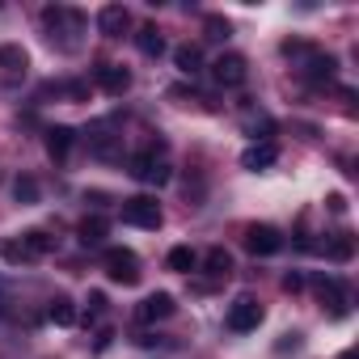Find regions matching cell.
<instances>
[{
	"instance_id": "6da1fadb",
	"label": "cell",
	"mask_w": 359,
	"mask_h": 359,
	"mask_svg": "<svg viewBox=\"0 0 359 359\" xmlns=\"http://www.w3.org/2000/svg\"><path fill=\"white\" fill-rule=\"evenodd\" d=\"M55 250V237H47V233H22L18 241H5L0 245V254H5V262H13V266H26V262H39V258H47Z\"/></svg>"
},
{
	"instance_id": "7a4b0ae2",
	"label": "cell",
	"mask_w": 359,
	"mask_h": 359,
	"mask_svg": "<svg viewBox=\"0 0 359 359\" xmlns=\"http://www.w3.org/2000/svg\"><path fill=\"white\" fill-rule=\"evenodd\" d=\"M43 26H47V39H51V43H60L64 51H76L68 34H81V30H85V18H81L76 9L51 5V9H43Z\"/></svg>"
},
{
	"instance_id": "3957f363",
	"label": "cell",
	"mask_w": 359,
	"mask_h": 359,
	"mask_svg": "<svg viewBox=\"0 0 359 359\" xmlns=\"http://www.w3.org/2000/svg\"><path fill=\"white\" fill-rule=\"evenodd\" d=\"M102 266H106V275H110L114 283H123V287L140 283V258H135L131 250H106V254H102Z\"/></svg>"
},
{
	"instance_id": "277c9868",
	"label": "cell",
	"mask_w": 359,
	"mask_h": 359,
	"mask_svg": "<svg viewBox=\"0 0 359 359\" xmlns=\"http://www.w3.org/2000/svg\"><path fill=\"white\" fill-rule=\"evenodd\" d=\"M131 177H135V182H144V187H165L169 182V165L156 152H135L131 156Z\"/></svg>"
},
{
	"instance_id": "5b68a950",
	"label": "cell",
	"mask_w": 359,
	"mask_h": 359,
	"mask_svg": "<svg viewBox=\"0 0 359 359\" xmlns=\"http://www.w3.org/2000/svg\"><path fill=\"white\" fill-rule=\"evenodd\" d=\"M123 220L135 224V229H161V203L148 199V195H135V199H123Z\"/></svg>"
},
{
	"instance_id": "8992f818",
	"label": "cell",
	"mask_w": 359,
	"mask_h": 359,
	"mask_svg": "<svg viewBox=\"0 0 359 359\" xmlns=\"http://www.w3.org/2000/svg\"><path fill=\"white\" fill-rule=\"evenodd\" d=\"M245 250H250L254 258H271V254L283 250V233L271 229V224H250V229H245Z\"/></svg>"
},
{
	"instance_id": "52a82bcc",
	"label": "cell",
	"mask_w": 359,
	"mask_h": 359,
	"mask_svg": "<svg viewBox=\"0 0 359 359\" xmlns=\"http://www.w3.org/2000/svg\"><path fill=\"white\" fill-rule=\"evenodd\" d=\"M258 321H262V304L254 296H237L233 309H229V330L245 334V330H258Z\"/></svg>"
},
{
	"instance_id": "ba28073f",
	"label": "cell",
	"mask_w": 359,
	"mask_h": 359,
	"mask_svg": "<svg viewBox=\"0 0 359 359\" xmlns=\"http://www.w3.org/2000/svg\"><path fill=\"white\" fill-rule=\"evenodd\" d=\"M89 152H93L97 161H118V156H123V135H114L106 123H97V127L89 131Z\"/></svg>"
},
{
	"instance_id": "9c48e42d",
	"label": "cell",
	"mask_w": 359,
	"mask_h": 359,
	"mask_svg": "<svg viewBox=\"0 0 359 359\" xmlns=\"http://www.w3.org/2000/svg\"><path fill=\"white\" fill-rule=\"evenodd\" d=\"M317 300H321L334 317H346V313H351V296H346V287H342L338 279H330V275L317 279Z\"/></svg>"
},
{
	"instance_id": "30bf717a",
	"label": "cell",
	"mask_w": 359,
	"mask_h": 359,
	"mask_svg": "<svg viewBox=\"0 0 359 359\" xmlns=\"http://www.w3.org/2000/svg\"><path fill=\"white\" fill-rule=\"evenodd\" d=\"M212 76H216V85L237 89V85H245V60H241V55H220V60L212 64Z\"/></svg>"
},
{
	"instance_id": "8fae6325",
	"label": "cell",
	"mask_w": 359,
	"mask_h": 359,
	"mask_svg": "<svg viewBox=\"0 0 359 359\" xmlns=\"http://www.w3.org/2000/svg\"><path fill=\"white\" fill-rule=\"evenodd\" d=\"M97 30H102L106 39H123V34L131 30V13H127L123 5H106V9L97 13Z\"/></svg>"
},
{
	"instance_id": "7c38bea8",
	"label": "cell",
	"mask_w": 359,
	"mask_h": 359,
	"mask_svg": "<svg viewBox=\"0 0 359 359\" xmlns=\"http://www.w3.org/2000/svg\"><path fill=\"white\" fill-rule=\"evenodd\" d=\"M93 76H97V85H102L106 93H114V97L131 89V72H127L123 64H97V68H93Z\"/></svg>"
},
{
	"instance_id": "4fadbf2b",
	"label": "cell",
	"mask_w": 359,
	"mask_h": 359,
	"mask_svg": "<svg viewBox=\"0 0 359 359\" xmlns=\"http://www.w3.org/2000/svg\"><path fill=\"white\" fill-rule=\"evenodd\" d=\"M275 161H279V148H275L271 140H262V144H250V148L241 152V165H245V169H254V173H258V169H271Z\"/></svg>"
},
{
	"instance_id": "5bb4252c",
	"label": "cell",
	"mask_w": 359,
	"mask_h": 359,
	"mask_svg": "<svg viewBox=\"0 0 359 359\" xmlns=\"http://www.w3.org/2000/svg\"><path fill=\"white\" fill-rule=\"evenodd\" d=\"M26 51L22 47H0V72H5V85H18L26 76Z\"/></svg>"
},
{
	"instance_id": "9a60e30c",
	"label": "cell",
	"mask_w": 359,
	"mask_h": 359,
	"mask_svg": "<svg viewBox=\"0 0 359 359\" xmlns=\"http://www.w3.org/2000/svg\"><path fill=\"white\" fill-rule=\"evenodd\" d=\"M165 317H173V296L169 292H152L140 304V321H165Z\"/></svg>"
},
{
	"instance_id": "2e32d148",
	"label": "cell",
	"mask_w": 359,
	"mask_h": 359,
	"mask_svg": "<svg viewBox=\"0 0 359 359\" xmlns=\"http://www.w3.org/2000/svg\"><path fill=\"white\" fill-rule=\"evenodd\" d=\"M72 144H76V131H72V127H51V131H47V152H51V161H68Z\"/></svg>"
},
{
	"instance_id": "e0dca14e",
	"label": "cell",
	"mask_w": 359,
	"mask_h": 359,
	"mask_svg": "<svg viewBox=\"0 0 359 359\" xmlns=\"http://www.w3.org/2000/svg\"><path fill=\"white\" fill-rule=\"evenodd\" d=\"M334 68H338V64H334V55H321V51H309V55H304V76H309V81H317V85H321V81H330V76H334Z\"/></svg>"
},
{
	"instance_id": "ac0fdd59",
	"label": "cell",
	"mask_w": 359,
	"mask_h": 359,
	"mask_svg": "<svg viewBox=\"0 0 359 359\" xmlns=\"http://www.w3.org/2000/svg\"><path fill=\"white\" fill-rule=\"evenodd\" d=\"M173 64H177V72H187V76H195L199 68H203V51L195 47V43H182L173 51Z\"/></svg>"
},
{
	"instance_id": "d6986e66",
	"label": "cell",
	"mask_w": 359,
	"mask_h": 359,
	"mask_svg": "<svg viewBox=\"0 0 359 359\" xmlns=\"http://www.w3.org/2000/svg\"><path fill=\"white\" fill-rule=\"evenodd\" d=\"M135 47H140L148 60L165 55V39H161V30H156V26H140V30H135Z\"/></svg>"
},
{
	"instance_id": "ffe728a7",
	"label": "cell",
	"mask_w": 359,
	"mask_h": 359,
	"mask_svg": "<svg viewBox=\"0 0 359 359\" xmlns=\"http://www.w3.org/2000/svg\"><path fill=\"white\" fill-rule=\"evenodd\" d=\"M203 266H208V275H212V279H229V275H233V254L216 245V250H208Z\"/></svg>"
},
{
	"instance_id": "44dd1931",
	"label": "cell",
	"mask_w": 359,
	"mask_h": 359,
	"mask_svg": "<svg viewBox=\"0 0 359 359\" xmlns=\"http://www.w3.org/2000/svg\"><path fill=\"white\" fill-rule=\"evenodd\" d=\"M106 229H110V224H106L102 216H85L81 229H76V237H81L85 245H102V241H106Z\"/></svg>"
},
{
	"instance_id": "7402d4cb",
	"label": "cell",
	"mask_w": 359,
	"mask_h": 359,
	"mask_svg": "<svg viewBox=\"0 0 359 359\" xmlns=\"http://www.w3.org/2000/svg\"><path fill=\"white\" fill-rule=\"evenodd\" d=\"M195 262H199V258H195L191 245H173V250H169V271H177V275H191Z\"/></svg>"
},
{
	"instance_id": "603a6c76",
	"label": "cell",
	"mask_w": 359,
	"mask_h": 359,
	"mask_svg": "<svg viewBox=\"0 0 359 359\" xmlns=\"http://www.w3.org/2000/svg\"><path fill=\"white\" fill-rule=\"evenodd\" d=\"M351 254H355V241L346 233H338L334 241H325V258L330 262H351Z\"/></svg>"
},
{
	"instance_id": "cb8c5ba5",
	"label": "cell",
	"mask_w": 359,
	"mask_h": 359,
	"mask_svg": "<svg viewBox=\"0 0 359 359\" xmlns=\"http://www.w3.org/2000/svg\"><path fill=\"white\" fill-rule=\"evenodd\" d=\"M47 313H51V321H55V325H76V304H72L68 296H55Z\"/></svg>"
},
{
	"instance_id": "d4e9b609",
	"label": "cell",
	"mask_w": 359,
	"mask_h": 359,
	"mask_svg": "<svg viewBox=\"0 0 359 359\" xmlns=\"http://www.w3.org/2000/svg\"><path fill=\"white\" fill-rule=\"evenodd\" d=\"M13 199L18 203H39V182H34L30 173H22L18 182H13Z\"/></svg>"
},
{
	"instance_id": "484cf974",
	"label": "cell",
	"mask_w": 359,
	"mask_h": 359,
	"mask_svg": "<svg viewBox=\"0 0 359 359\" xmlns=\"http://www.w3.org/2000/svg\"><path fill=\"white\" fill-rule=\"evenodd\" d=\"M203 30H208V39H216V43H220V39H229V22H224V18H208V22H203Z\"/></svg>"
},
{
	"instance_id": "4316f807",
	"label": "cell",
	"mask_w": 359,
	"mask_h": 359,
	"mask_svg": "<svg viewBox=\"0 0 359 359\" xmlns=\"http://www.w3.org/2000/svg\"><path fill=\"white\" fill-rule=\"evenodd\" d=\"M283 292H304V275L300 271H287L283 275Z\"/></svg>"
},
{
	"instance_id": "83f0119b",
	"label": "cell",
	"mask_w": 359,
	"mask_h": 359,
	"mask_svg": "<svg viewBox=\"0 0 359 359\" xmlns=\"http://www.w3.org/2000/svg\"><path fill=\"white\" fill-rule=\"evenodd\" d=\"M102 309H106V296H102V292H89V321L102 317Z\"/></svg>"
},
{
	"instance_id": "f1b7e54d",
	"label": "cell",
	"mask_w": 359,
	"mask_h": 359,
	"mask_svg": "<svg viewBox=\"0 0 359 359\" xmlns=\"http://www.w3.org/2000/svg\"><path fill=\"white\" fill-rule=\"evenodd\" d=\"M325 203H330V212H334V216H342V212H346V199H342V195H330Z\"/></svg>"
},
{
	"instance_id": "f546056e",
	"label": "cell",
	"mask_w": 359,
	"mask_h": 359,
	"mask_svg": "<svg viewBox=\"0 0 359 359\" xmlns=\"http://www.w3.org/2000/svg\"><path fill=\"white\" fill-rule=\"evenodd\" d=\"M338 359H359V355H355V351H342V355H338Z\"/></svg>"
}]
</instances>
